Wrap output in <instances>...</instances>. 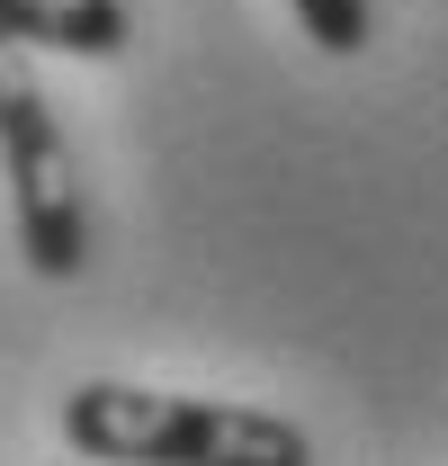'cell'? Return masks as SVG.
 Listing matches in <instances>:
<instances>
[{
  "label": "cell",
  "instance_id": "1",
  "mask_svg": "<svg viewBox=\"0 0 448 466\" xmlns=\"http://www.w3.org/2000/svg\"><path fill=\"white\" fill-rule=\"evenodd\" d=\"M72 458L99 466H314L305 431L260 404H207V395H153V386H72L63 395Z\"/></svg>",
  "mask_w": 448,
  "mask_h": 466
},
{
  "label": "cell",
  "instance_id": "2",
  "mask_svg": "<svg viewBox=\"0 0 448 466\" xmlns=\"http://www.w3.org/2000/svg\"><path fill=\"white\" fill-rule=\"evenodd\" d=\"M0 171H9V216L18 251L36 279H81L90 269V216H81V171H72V135L55 99L36 90L27 46L0 36Z\"/></svg>",
  "mask_w": 448,
  "mask_h": 466
},
{
  "label": "cell",
  "instance_id": "3",
  "mask_svg": "<svg viewBox=\"0 0 448 466\" xmlns=\"http://www.w3.org/2000/svg\"><path fill=\"white\" fill-rule=\"evenodd\" d=\"M0 36L9 46H46V55H126V0H0Z\"/></svg>",
  "mask_w": 448,
  "mask_h": 466
},
{
  "label": "cell",
  "instance_id": "4",
  "mask_svg": "<svg viewBox=\"0 0 448 466\" xmlns=\"http://www.w3.org/2000/svg\"><path fill=\"white\" fill-rule=\"evenodd\" d=\"M287 9H296V27L323 55H368V36H377V9L368 0H287Z\"/></svg>",
  "mask_w": 448,
  "mask_h": 466
}]
</instances>
